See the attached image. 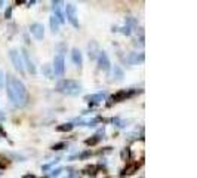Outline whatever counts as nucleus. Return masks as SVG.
<instances>
[{
    "label": "nucleus",
    "instance_id": "8",
    "mask_svg": "<svg viewBox=\"0 0 197 178\" xmlns=\"http://www.w3.org/2000/svg\"><path fill=\"white\" fill-rule=\"evenodd\" d=\"M30 33L34 36V39L42 40L45 37V27H43V24H40V22H34V24L30 25Z\"/></svg>",
    "mask_w": 197,
    "mask_h": 178
},
{
    "label": "nucleus",
    "instance_id": "12",
    "mask_svg": "<svg viewBox=\"0 0 197 178\" xmlns=\"http://www.w3.org/2000/svg\"><path fill=\"white\" fill-rule=\"evenodd\" d=\"M71 59H73V62H74L77 67H82V64H83V57H82L80 49H77V48H73V49H71Z\"/></svg>",
    "mask_w": 197,
    "mask_h": 178
},
{
    "label": "nucleus",
    "instance_id": "17",
    "mask_svg": "<svg viewBox=\"0 0 197 178\" xmlns=\"http://www.w3.org/2000/svg\"><path fill=\"white\" fill-rule=\"evenodd\" d=\"M99 141H101V137H99V135H94L92 138H87L84 143H86L87 146H95V144H98Z\"/></svg>",
    "mask_w": 197,
    "mask_h": 178
},
{
    "label": "nucleus",
    "instance_id": "25",
    "mask_svg": "<svg viewBox=\"0 0 197 178\" xmlns=\"http://www.w3.org/2000/svg\"><path fill=\"white\" fill-rule=\"evenodd\" d=\"M0 135H2V137H6V134H5V131H3L2 125H0Z\"/></svg>",
    "mask_w": 197,
    "mask_h": 178
},
{
    "label": "nucleus",
    "instance_id": "2",
    "mask_svg": "<svg viewBox=\"0 0 197 178\" xmlns=\"http://www.w3.org/2000/svg\"><path fill=\"white\" fill-rule=\"evenodd\" d=\"M56 91L61 92V94H64V95L76 97L82 91V85L79 82H76V80H71V79H64V80H59L58 82Z\"/></svg>",
    "mask_w": 197,
    "mask_h": 178
},
{
    "label": "nucleus",
    "instance_id": "10",
    "mask_svg": "<svg viewBox=\"0 0 197 178\" xmlns=\"http://www.w3.org/2000/svg\"><path fill=\"white\" fill-rule=\"evenodd\" d=\"M145 59V55L144 52H134V54H130L127 58H126V62L127 64H139V62H144Z\"/></svg>",
    "mask_w": 197,
    "mask_h": 178
},
{
    "label": "nucleus",
    "instance_id": "26",
    "mask_svg": "<svg viewBox=\"0 0 197 178\" xmlns=\"http://www.w3.org/2000/svg\"><path fill=\"white\" fill-rule=\"evenodd\" d=\"M23 178H34V175H33V174H27V175H24Z\"/></svg>",
    "mask_w": 197,
    "mask_h": 178
},
{
    "label": "nucleus",
    "instance_id": "1",
    "mask_svg": "<svg viewBox=\"0 0 197 178\" xmlns=\"http://www.w3.org/2000/svg\"><path fill=\"white\" fill-rule=\"evenodd\" d=\"M5 85H6L9 101L15 107H24L28 101V92H27L25 85L13 76H8V79L5 80Z\"/></svg>",
    "mask_w": 197,
    "mask_h": 178
},
{
    "label": "nucleus",
    "instance_id": "24",
    "mask_svg": "<svg viewBox=\"0 0 197 178\" xmlns=\"http://www.w3.org/2000/svg\"><path fill=\"white\" fill-rule=\"evenodd\" d=\"M59 172H61V169H56V171H52V172H51V175H52V177H58V175H59Z\"/></svg>",
    "mask_w": 197,
    "mask_h": 178
},
{
    "label": "nucleus",
    "instance_id": "16",
    "mask_svg": "<svg viewBox=\"0 0 197 178\" xmlns=\"http://www.w3.org/2000/svg\"><path fill=\"white\" fill-rule=\"evenodd\" d=\"M113 76H114L117 80H122V79H123V70L120 69L119 65H114V67H113Z\"/></svg>",
    "mask_w": 197,
    "mask_h": 178
},
{
    "label": "nucleus",
    "instance_id": "9",
    "mask_svg": "<svg viewBox=\"0 0 197 178\" xmlns=\"http://www.w3.org/2000/svg\"><path fill=\"white\" fill-rule=\"evenodd\" d=\"M62 2H52V11H53V16L59 21V24H62V22H65V16L62 13Z\"/></svg>",
    "mask_w": 197,
    "mask_h": 178
},
{
    "label": "nucleus",
    "instance_id": "22",
    "mask_svg": "<svg viewBox=\"0 0 197 178\" xmlns=\"http://www.w3.org/2000/svg\"><path fill=\"white\" fill-rule=\"evenodd\" d=\"M95 171H96V166H87V168H86V174L95 175Z\"/></svg>",
    "mask_w": 197,
    "mask_h": 178
},
{
    "label": "nucleus",
    "instance_id": "23",
    "mask_svg": "<svg viewBox=\"0 0 197 178\" xmlns=\"http://www.w3.org/2000/svg\"><path fill=\"white\" fill-rule=\"evenodd\" d=\"M120 31H122L123 34L129 36V34H130V27H129V25H126V27H122V28H120Z\"/></svg>",
    "mask_w": 197,
    "mask_h": 178
},
{
    "label": "nucleus",
    "instance_id": "19",
    "mask_svg": "<svg viewBox=\"0 0 197 178\" xmlns=\"http://www.w3.org/2000/svg\"><path fill=\"white\" fill-rule=\"evenodd\" d=\"M65 147H67V144H65V143H58V144H53L52 146V150H62Z\"/></svg>",
    "mask_w": 197,
    "mask_h": 178
},
{
    "label": "nucleus",
    "instance_id": "14",
    "mask_svg": "<svg viewBox=\"0 0 197 178\" xmlns=\"http://www.w3.org/2000/svg\"><path fill=\"white\" fill-rule=\"evenodd\" d=\"M49 24H51V30H52V33H58V31H59V21H58L53 15L49 18Z\"/></svg>",
    "mask_w": 197,
    "mask_h": 178
},
{
    "label": "nucleus",
    "instance_id": "5",
    "mask_svg": "<svg viewBox=\"0 0 197 178\" xmlns=\"http://www.w3.org/2000/svg\"><path fill=\"white\" fill-rule=\"evenodd\" d=\"M64 55L58 54L53 59V65H52V73L55 76H62L64 74Z\"/></svg>",
    "mask_w": 197,
    "mask_h": 178
},
{
    "label": "nucleus",
    "instance_id": "15",
    "mask_svg": "<svg viewBox=\"0 0 197 178\" xmlns=\"http://www.w3.org/2000/svg\"><path fill=\"white\" fill-rule=\"evenodd\" d=\"M73 128H74L73 123H64V125L56 126V131H58V132H70Z\"/></svg>",
    "mask_w": 197,
    "mask_h": 178
},
{
    "label": "nucleus",
    "instance_id": "11",
    "mask_svg": "<svg viewBox=\"0 0 197 178\" xmlns=\"http://www.w3.org/2000/svg\"><path fill=\"white\" fill-rule=\"evenodd\" d=\"M135 92H129V91H119L116 95H113L111 97V101L113 102H120V101H125L126 98H129V97H132Z\"/></svg>",
    "mask_w": 197,
    "mask_h": 178
},
{
    "label": "nucleus",
    "instance_id": "21",
    "mask_svg": "<svg viewBox=\"0 0 197 178\" xmlns=\"http://www.w3.org/2000/svg\"><path fill=\"white\" fill-rule=\"evenodd\" d=\"M5 16H6V19H11L12 18V6H8V9L5 12Z\"/></svg>",
    "mask_w": 197,
    "mask_h": 178
},
{
    "label": "nucleus",
    "instance_id": "13",
    "mask_svg": "<svg viewBox=\"0 0 197 178\" xmlns=\"http://www.w3.org/2000/svg\"><path fill=\"white\" fill-rule=\"evenodd\" d=\"M84 100H86V101H89V102H92V104H99L101 101H104V100H105V94H104V92H99V94L86 95V97H84Z\"/></svg>",
    "mask_w": 197,
    "mask_h": 178
},
{
    "label": "nucleus",
    "instance_id": "3",
    "mask_svg": "<svg viewBox=\"0 0 197 178\" xmlns=\"http://www.w3.org/2000/svg\"><path fill=\"white\" fill-rule=\"evenodd\" d=\"M9 58H11V61H12V65H13V69H15L18 73L24 74L25 69H24L23 57H21L19 51H16V49H11V51H9Z\"/></svg>",
    "mask_w": 197,
    "mask_h": 178
},
{
    "label": "nucleus",
    "instance_id": "27",
    "mask_svg": "<svg viewBox=\"0 0 197 178\" xmlns=\"http://www.w3.org/2000/svg\"><path fill=\"white\" fill-rule=\"evenodd\" d=\"M5 117H6V116L3 114V111H0V120H5Z\"/></svg>",
    "mask_w": 197,
    "mask_h": 178
},
{
    "label": "nucleus",
    "instance_id": "6",
    "mask_svg": "<svg viewBox=\"0 0 197 178\" xmlns=\"http://www.w3.org/2000/svg\"><path fill=\"white\" fill-rule=\"evenodd\" d=\"M21 57H23L24 69H27L30 74H36V73H37V69H36L34 62L31 61V58H30V55H28V52H27L25 49H23V51H21Z\"/></svg>",
    "mask_w": 197,
    "mask_h": 178
},
{
    "label": "nucleus",
    "instance_id": "18",
    "mask_svg": "<svg viewBox=\"0 0 197 178\" xmlns=\"http://www.w3.org/2000/svg\"><path fill=\"white\" fill-rule=\"evenodd\" d=\"M138 168H139V165H138V163L129 165L127 168H125V171H123V175H125V174H134V171H136Z\"/></svg>",
    "mask_w": 197,
    "mask_h": 178
},
{
    "label": "nucleus",
    "instance_id": "7",
    "mask_svg": "<svg viewBox=\"0 0 197 178\" xmlns=\"http://www.w3.org/2000/svg\"><path fill=\"white\" fill-rule=\"evenodd\" d=\"M99 55H98V69L99 70H102V71H110V69H111V62H110V59H108V57H107V54L102 51V52H98Z\"/></svg>",
    "mask_w": 197,
    "mask_h": 178
},
{
    "label": "nucleus",
    "instance_id": "20",
    "mask_svg": "<svg viewBox=\"0 0 197 178\" xmlns=\"http://www.w3.org/2000/svg\"><path fill=\"white\" fill-rule=\"evenodd\" d=\"M5 80H6V77H5L3 71L0 70V89H3V88H5Z\"/></svg>",
    "mask_w": 197,
    "mask_h": 178
},
{
    "label": "nucleus",
    "instance_id": "4",
    "mask_svg": "<svg viewBox=\"0 0 197 178\" xmlns=\"http://www.w3.org/2000/svg\"><path fill=\"white\" fill-rule=\"evenodd\" d=\"M64 16L68 19V22L74 27V28H79V18H77V9L73 3H67L65 6V13Z\"/></svg>",
    "mask_w": 197,
    "mask_h": 178
},
{
    "label": "nucleus",
    "instance_id": "28",
    "mask_svg": "<svg viewBox=\"0 0 197 178\" xmlns=\"http://www.w3.org/2000/svg\"><path fill=\"white\" fill-rule=\"evenodd\" d=\"M3 6V2H2V0H0V8H2Z\"/></svg>",
    "mask_w": 197,
    "mask_h": 178
}]
</instances>
